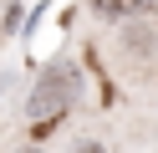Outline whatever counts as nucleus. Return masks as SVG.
Instances as JSON below:
<instances>
[{
	"label": "nucleus",
	"mask_w": 158,
	"mask_h": 153,
	"mask_svg": "<svg viewBox=\"0 0 158 153\" xmlns=\"http://www.w3.org/2000/svg\"><path fill=\"white\" fill-rule=\"evenodd\" d=\"M72 92H77V71L66 66H51L41 77V87H36V97H31V117H36V138H46V133L56 128V117H61L66 107H72Z\"/></svg>",
	"instance_id": "1"
},
{
	"label": "nucleus",
	"mask_w": 158,
	"mask_h": 153,
	"mask_svg": "<svg viewBox=\"0 0 158 153\" xmlns=\"http://www.w3.org/2000/svg\"><path fill=\"white\" fill-rule=\"evenodd\" d=\"M148 0H92V10L97 15H107V20H117V15H138Z\"/></svg>",
	"instance_id": "2"
},
{
	"label": "nucleus",
	"mask_w": 158,
	"mask_h": 153,
	"mask_svg": "<svg viewBox=\"0 0 158 153\" xmlns=\"http://www.w3.org/2000/svg\"><path fill=\"white\" fill-rule=\"evenodd\" d=\"M72 153H102V143H72Z\"/></svg>",
	"instance_id": "3"
}]
</instances>
